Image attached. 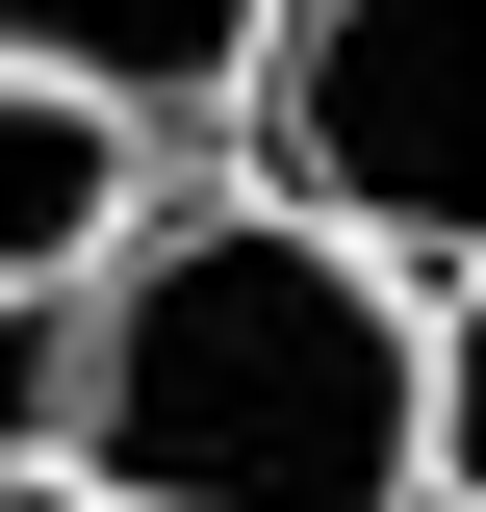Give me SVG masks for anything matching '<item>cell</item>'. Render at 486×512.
Returning <instances> with one entry per match:
<instances>
[{"label":"cell","mask_w":486,"mask_h":512,"mask_svg":"<svg viewBox=\"0 0 486 512\" xmlns=\"http://www.w3.org/2000/svg\"><path fill=\"white\" fill-rule=\"evenodd\" d=\"M0 461H77L103 512H435V308L307 205L128 231L0 308Z\"/></svg>","instance_id":"6da1fadb"},{"label":"cell","mask_w":486,"mask_h":512,"mask_svg":"<svg viewBox=\"0 0 486 512\" xmlns=\"http://www.w3.org/2000/svg\"><path fill=\"white\" fill-rule=\"evenodd\" d=\"M435 512H486V256H461V308H435Z\"/></svg>","instance_id":"5b68a950"},{"label":"cell","mask_w":486,"mask_h":512,"mask_svg":"<svg viewBox=\"0 0 486 512\" xmlns=\"http://www.w3.org/2000/svg\"><path fill=\"white\" fill-rule=\"evenodd\" d=\"M0 512H103V487H77V461H0Z\"/></svg>","instance_id":"8992f818"},{"label":"cell","mask_w":486,"mask_h":512,"mask_svg":"<svg viewBox=\"0 0 486 512\" xmlns=\"http://www.w3.org/2000/svg\"><path fill=\"white\" fill-rule=\"evenodd\" d=\"M256 26H282V0H0V52H26V77H103L128 128L231 103V77H256Z\"/></svg>","instance_id":"277c9868"},{"label":"cell","mask_w":486,"mask_h":512,"mask_svg":"<svg viewBox=\"0 0 486 512\" xmlns=\"http://www.w3.org/2000/svg\"><path fill=\"white\" fill-rule=\"evenodd\" d=\"M103 256H128V103L0 52V308L26 282H103Z\"/></svg>","instance_id":"3957f363"},{"label":"cell","mask_w":486,"mask_h":512,"mask_svg":"<svg viewBox=\"0 0 486 512\" xmlns=\"http://www.w3.org/2000/svg\"><path fill=\"white\" fill-rule=\"evenodd\" d=\"M256 205L461 282L486 256V0H282L256 26Z\"/></svg>","instance_id":"7a4b0ae2"}]
</instances>
